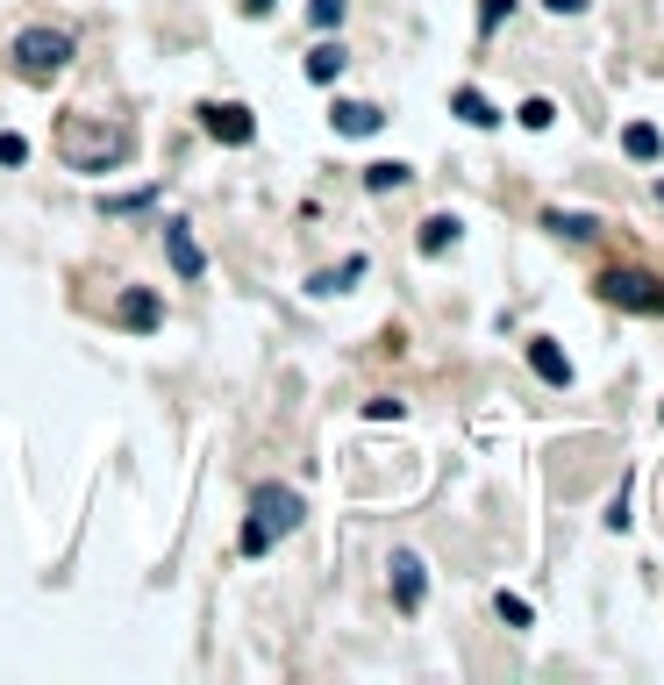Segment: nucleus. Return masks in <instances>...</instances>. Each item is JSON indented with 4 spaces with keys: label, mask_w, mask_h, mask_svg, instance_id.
<instances>
[{
    "label": "nucleus",
    "mask_w": 664,
    "mask_h": 685,
    "mask_svg": "<svg viewBox=\"0 0 664 685\" xmlns=\"http://www.w3.org/2000/svg\"><path fill=\"white\" fill-rule=\"evenodd\" d=\"M308 522V500L293 485H250V522H244V557H265L279 536Z\"/></svg>",
    "instance_id": "1"
},
{
    "label": "nucleus",
    "mask_w": 664,
    "mask_h": 685,
    "mask_svg": "<svg viewBox=\"0 0 664 685\" xmlns=\"http://www.w3.org/2000/svg\"><path fill=\"white\" fill-rule=\"evenodd\" d=\"M72 57H79L72 29H22V36H14V72H22V79H57Z\"/></svg>",
    "instance_id": "2"
},
{
    "label": "nucleus",
    "mask_w": 664,
    "mask_h": 685,
    "mask_svg": "<svg viewBox=\"0 0 664 685\" xmlns=\"http://www.w3.org/2000/svg\"><path fill=\"white\" fill-rule=\"evenodd\" d=\"M65 158L79 164V172H115V164L129 158V129H86V121H65Z\"/></svg>",
    "instance_id": "3"
},
{
    "label": "nucleus",
    "mask_w": 664,
    "mask_h": 685,
    "mask_svg": "<svg viewBox=\"0 0 664 685\" xmlns=\"http://www.w3.org/2000/svg\"><path fill=\"white\" fill-rule=\"evenodd\" d=\"M600 300L629 314H664V279L657 271H600Z\"/></svg>",
    "instance_id": "4"
},
{
    "label": "nucleus",
    "mask_w": 664,
    "mask_h": 685,
    "mask_svg": "<svg viewBox=\"0 0 664 685\" xmlns=\"http://www.w3.org/2000/svg\"><path fill=\"white\" fill-rule=\"evenodd\" d=\"M386 571H394V607H400V614H415L421 592H429V565H421L415 550H394V565H386Z\"/></svg>",
    "instance_id": "5"
},
{
    "label": "nucleus",
    "mask_w": 664,
    "mask_h": 685,
    "mask_svg": "<svg viewBox=\"0 0 664 685\" xmlns=\"http://www.w3.org/2000/svg\"><path fill=\"white\" fill-rule=\"evenodd\" d=\"M201 121H207V136H215V143H250V136H258L250 108H236V100H207Z\"/></svg>",
    "instance_id": "6"
},
{
    "label": "nucleus",
    "mask_w": 664,
    "mask_h": 685,
    "mask_svg": "<svg viewBox=\"0 0 664 685\" xmlns=\"http://www.w3.org/2000/svg\"><path fill=\"white\" fill-rule=\"evenodd\" d=\"M164 250H172L179 279H201V271H207V257H201V243L186 236V222H164Z\"/></svg>",
    "instance_id": "7"
},
{
    "label": "nucleus",
    "mask_w": 664,
    "mask_h": 685,
    "mask_svg": "<svg viewBox=\"0 0 664 685\" xmlns=\"http://www.w3.org/2000/svg\"><path fill=\"white\" fill-rule=\"evenodd\" d=\"M529 372L543 378V386H571V357L550 336H529Z\"/></svg>",
    "instance_id": "8"
},
{
    "label": "nucleus",
    "mask_w": 664,
    "mask_h": 685,
    "mask_svg": "<svg viewBox=\"0 0 664 685\" xmlns=\"http://www.w3.org/2000/svg\"><path fill=\"white\" fill-rule=\"evenodd\" d=\"M329 121H336V136H379V108H372V100H336V108H329Z\"/></svg>",
    "instance_id": "9"
},
{
    "label": "nucleus",
    "mask_w": 664,
    "mask_h": 685,
    "mask_svg": "<svg viewBox=\"0 0 664 685\" xmlns=\"http://www.w3.org/2000/svg\"><path fill=\"white\" fill-rule=\"evenodd\" d=\"M450 108H458V121H472V129H493V121H501V108H493L479 86H458V94H450Z\"/></svg>",
    "instance_id": "10"
},
{
    "label": "nucleus",
    "mask_w": 664,
    "mask_h": 685,
    "mask_svg": "<svg viewBox=\"0 0 664 685\" xmlns=\"http://www.w3.org/2000/svg\"><path fill=\"white\" fill-rule=\"evenodd\" d=\"M622 150H629L636 164H657V158H664V136L651 129V121H629V129H622Z\"/></svg>",
    "instance_id": "11"
},
{
    "label": "nucleus",
    "mask_w": 664,
    "mask_h": 685,
    "mask_svg": "<svg viewBox=\"0 0 664 685\" xmlns=\"http://www.w3.org/2000/svg\"><path fill=\"white\" fill-rule=\"evenodd\" d=\"M343 65H351V57H343V43H314V51H308V79H314V86L343 79Z\"/></svg>",
    "instance_id": "12"
},
{
    "label": "nucleus",
    "mask_w": 664,
    "mask_h": 685,
    "mask_svg": "<svg viewBox=\"0 0 664 685\" xmlns=\"http://www.w3.org/2000/svg\"><path fill=\"white\" fill-rule=\"evenodd\" d=\"M421 257H443L450 250V243H458V215H429V222H421Z\"/></svg>",
    "instance_id": "13"
},
{
    "label": "nucleus",
    "mask_w": 664,
    "mask_h": 685,
    "mask_svg": "<svg viewBox=\"0 0 664 685\" xmlns=\"http://www.w3.org/2000/svg\"><path fill=\"white\" fill-rule=\"evenodd\" d=\"M351 279H365V257H343L336 271H314V279H308V293H343Z\"/></svg>",
    "instance_id": "14"
},
{
    "label": "nucleus",
    "mask_w": 664,
    "mask_h": 685,
    "mask_svg": "<svg viewBox=\"0 0 664 685\" xmlns=\"http://www.w3.org/2000/svg\"><path fill=\"white\" fill-rule=\"evenodd\" d=\"M543 228H557V236H571V243H586V236H593V215H565V207H550V215H543Z\"/></svg>",
    "instance_id": "15"
},
{
    "label": "nucleus",
    "mask_w": 664,
    "mask_h": 685,
    "mask_svg": "<svg viewBox=\"0 0 664 685\" xmlns=\"http://www.w3.org/2000/svg\"><path fill=\"white\" fill-rule=\"evenodd\" d=\"M122 322H129V329H158V322H164V308H158L150 293H129V300H122Z\"/></svg>",
    "instance_id": "16"
},
{
    "label": "nucleus",
    "mask_w": 664,
    "mask_h": 685,
    "mask_svg": "<svg viewBox=\"0 0 664 685\" xmlns=\"http://www.w3.org/2000/svg\"><path fill=\"white\" fill-rule=\"evenodd\" d=\"M522 129H550V121H557V100H543V94H529V100H522Z\"/></svg>",
    "instance_id": "17"
},
{
    "label": "nucleus",
    "mask_w": 664,
    "mask_h": 685,
    "mask_svg": "<svg viewBox=\"0 0 664 685\" xmlns=\"http://www.w3.org/2000/svg\"><path fill=\"white\" fill-rule=\"evenodd\" d=\"M365 186H372V193H394V186H407V164H372V172H365Z\"/></svg>",
    "instance_id": "18"
},
{
    "label": "nucleus",
    "mask_w": 664,
    "mask_h": 685,
    "mask_svg": "<svg viewBox=\"0 0 664 685\" xmlns=\"http://www.w3.org/2000/svg\"><path fill=\"white\" fill-rule=\"evenodd\" d=\"M158 201V186H136V193H115V201H100L108 215H136V207H150Z\"/></svg>",
    "instance_id": "19"
},
{
    "label": "nucleus",
    "mask_w": 664,
    "mask_h": 685,
    "mask_svg": "<svg viewBox=\"0 0 664 685\" xmlns=\"http://www.w3.org/2000/svg\"><path fill=\"white\" fill-rule=\"evenodd\" d=\"M507 14H515V0H479V36H493Z\"/></svg>",
    "instance_id": "20"
},
{
    "label": "nucleus",
    "mask_w": 664,
    "mask_h": 685,
    "mask_svg": "<svg viewBox=\"0 0 664 685\" xmlns=\"http://www.w3.org/2000/svg\"><path fill=\"white\" fill-rule=\"evenodd\" d=\"M493 607H501V621H507V629H529V600H515V592H501V600H493Z\"/></svg>",
    "instance_id": "21"
},
{
    "label": "nucleus",
    "mask_w": 664,
    "mask_h": 685,
    "mask_svg": "<svg viewBox=\"0 0 664 685\" xmlns=\"http://www.w3.org/2000/svg\"><path fill=\"white\" fill-rule=\"evenodd\" d=\"M343 8H351V0H308L314 29H336V22H343Z\"/></svg>",
    "instance_id": "22"
},
{
    "label": "nucleus",
    "mask_w": 664,
    "mask_h": 685,
    "mask_svg": "<svg viewBox=\"0 0 664 685\" xmlns=\"http://www.w3.org/2000/svg\"><path fill=\"white\" fill-rule=\"evenodd\" d=\"M0 164H29V143H22V136H0Z\"/></svg>",
    "instance_id": "23"
},
{
    "label": "nucleus",
    "mask_w": 664,
    "mask_h": 685,
    "mask_svg": "<svg viewBox=\"0 0 664 685\" xmlns=\"http://www.w3.org/2000/svg\"><path fill=\"white\" fill-rule=\"evenodd\" d=\"M550 14H586V0H543Z\"/></svg>",
    "instance_id": "24"
},
{
    "label": "nucleus",
    "mask_w": 664,
    "mask_h": 685,
    "mask_svg": "<svg viewBox=\"0 0 664 685\" xmlns=\"http://www.w3.org/2000/svg\"><path fill=\"white\" fill-rule=\"evenodd\" d=\"M244 8H250V14H265V8H271V0H244Z\"/></svg>",
    "instance_id": "25"
},
{
    "label": "nucleus",
    "mask_w": 664,
    "mask_h": 685,
    "mask_svg": "<svg viewBox=\"0 0 664 685\" xmlns=\"http://www.w3.org/2000/svg\"><path fill=\"white\" fill-rule=\"evenodd\" d=\"M657 207H664V179H657Z\"/></svg>",
    "instance_id": "26"
},
{
    "label": "nucleus",
    "mask_w": 664,
    "mask_h": 685,
    "mask_svg": "<svg viewBox=\"0 0 664 685\" xmlns=\"http://www.w3.org/2000/svg\"><path fill=\"white\" fill-rule=\"evenodd\" d=\"M657 421H664V407H657Z\"/></svg>",
    "instance_id": "27"
}]
</instances>
